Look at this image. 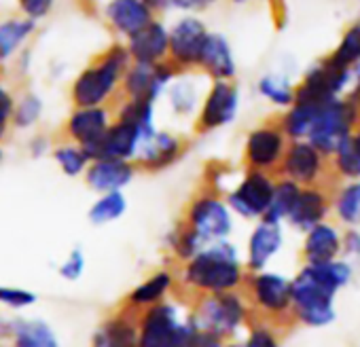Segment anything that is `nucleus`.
<instances>
[{
    "label": "nucleus",
    "mask_w": 360,
    "mask_h": 347,
    "mask_svg": "<svg viewBox=\"0 0 360 347\" xmlns=\"http://www.w3.org/2000/svg\"><path fill=\"white\" fill-rule=\"evenodd\" d=\"M356 269L345 258L303 265L292 277L290 322L305 328H326L337 322V294L352 284Z\"/></svg>",
    "instance_id": "f257e3e1"
},
{
    "label": "nucleus",
    "mask_w": 360,
    "mask_h": 347,
    "mask_svg": "<svg viewBox=\"0 0 360 347\" xmlns=\"http://www.w3.org/2000/svg\"><path fill=\"white\" fill-rule=\"evenodd\" d=\"M178 288L191 292V296L221 294L244 290L248 269L238 246L231 240L214 242L202 248L191 261L180 265Z\"/></svg>",
    "instance_id": "f03ea898"
},
{
    "label": "nucleus",
    "mask_w": 360,
    "mask_h": 347,
    "mask_svg": "<svg viewBox=\"0 0 360 347\" xmlns=\"http://www.w3.org/2000/svg\"><path fill=\"white\" fill-rule=\"evenodd\" d=\"M189 309L200 330L210 332L225 343L238 339L255 320L244 290L195 296Z\"/></svg>",
    "instance_id": "7ed1b4c3"
},
{
    "label": "nucleus",
    "mask_w": 360,
    "mask_h": 347,
    "mask_svg": "<svg viewBox=\"0 0 360 347\" xmlns=\"http://www.w3.org/2000/svg\"><path fill=\"white\" fill-rule=\"evenodd\" d=\"M198 332L191 309L174 299L138 313V347H189Z\"/></svg>",
    "instance_id": "20e7f679"
},
{
    "label": "nucleus",
    "mask_w": 360,
    "mask_h": 347,
    "mask_svg": "<svg viewBox=\"0 0 360 347\" xmlns=\"http://www.w3.org/2000/svg\"><path fill=\"white\" fill-rule=\"evenodd\" d=\"M131 60L127 49L123 45H112L94 66L85 68L75 79L70 87L75 108L108 106Z\"/></svg>",
    "instance_id": "39448f33"
},
{
    "label": "nucleus",
    "mask_w": 360,
    "mask_h": 347,
    "mask_svg": "<svg viewBox=\"0 0 360 347\" xmlns=\"http://www.w3.org/2000/svg\"><path fill=\"white\" fill-rule=\"evenodd\" d=\"M290 277L274 269L248 273L244 284V294L250 303L252 315L274 324L276 328L290 322Z\"/></svg>",
    "instance_id": "423d86ee"
},
{
    "label": "nucleus",
    "mask_w": 360,
    "mask_h": 347,
    "mask_svg": "<svg viewBox=\"0 0 360 347\" xmlns=\"http://www.w3.org/2000/svg\"><path fill=\"white\" fill-rule=\"evenodd\" d=\"M180 221L193 233H198L206 246L229 240L236 227V216L231 214L223 193L210 187H204L191 197Z\"/></svg>",
    "instance_id": "0eeeda50"
},
{
    "label": "nucleus",
    "mask_w": 360,
    "mask_h": 347,
    "mask_svg": "<svg viewBox=\"0 0 360 347\" xmlns=\"http://www.w3.org/2000/svg\"><path fill=\"white\" fill-rule=\"evenodd\" d=\"M358 121H360V110L354 96L349 100H341V98L330 100L324 106H320L311 131L307 136V142L330 159L345 142H349Z\"/></svg>",
    "instance_id": "6e6552de"
},
{
    "label": "nucleus",
    "mask_w": 360,
    "mask_h": 347,
    "mask_svg": "<svg viewBox=\"0 0 360 347\" xmlns=\"http://www.w3.org/2000/svg\"><path fill=\"white\" fill-rule=\"evenodd\" d=\"M276 176L290 181L297 187H316V185L333 187L335 185L328 157H324L307 140L288 142Z\"/></svg>",
    "instance_id": "1a4fd4ad"
},
{
    "label": "nucleus",
    "mask_w": 360,
    "mask_h": 347,
    "mask_svg": "<svg viewBox=\"0 0 360 347\" xmlns=\"http://www.w3.org/2000/svg\"><path fill=\"white\" fill-rule=\"evenodd\" d=\"M274 187H276L274 174L246 169L244 176L223 197L233 216L257 223V221L265 218V214L269 210Z\"/></svg>",
    "instance_id": "9d476101"
},
{
    "label": "nucleus",
    "mask_w": 360,
    "mask_h": 347,
    "mask_svg": "<svg viewBox=\"0 0 360 347\" xmlns=\"http://www.w3.org/2000/svg\"><path fill=\"white\" fill-rule=\"evenodd\" d=\"M288 138L280 129L278 121L261 123L255 129L248 131L244 140V163L246 169L278 174V167L282 163V157L286 152Z\"/></svg>",
    "instance_id": "9b49d317"
},
{
    "label": "nucleus",
    "mask_w": 360,
    "mask_h": 347,
    "mask_svg": "<svg viewBox=\"0 0 360 347\" xmlns=\"http://www.w3.org/2000/svg\"><path fill=\"white\" fill-rule=\"evenodd\" d=\"M176 79V66L167 62L159 64H138L131 62L123 74L121 87L125 100H148L157 104V100L167 91V87Z\"/></svg>",
    "instance_id": "f8f14e48"
},
{
    "label": "nucleus",
    "mask_w": 360,
    "mask_h": 347,
    "mask_svg": "<svg viewBox=\"0 0 360 347\" xmlns=\"http://www.w3.org/2000/svg\"><path fill=\"white\" fill-rule=\"evenodd\" d=\"M349 81V70L339 68L326 60L307 70L301 85L295 87V102L322 106L330 100H337Z\"/></svg>",
    "instance_id": "ddd939ff"
},
{
    "label": "nucleus",
    "mask_w": 360,
    "mask_h": 347,
    "mask_svg": "<svg viewBox=\"0 0 360 347\" xmlns=\"http://www.w3.org/2000/svg\"><path fill=\"white\" fill-rule=\"evenodd\" d=\"M240 110V89L231 81H212L200 112H198V131L208 133L221 127H227L236 121Z\"/></svg>",
    "instance_id": "4468645a"
},
{
    "label": "nucleus",
    "mask_w": 360,
    "mask_h": 347,
    "mask_svg": "<svg viewBox=\"0 0 360 347\" xmlns=\"http://www.w3.org/2000/svg\"><path fill=\"white\" fill-rule=\"evenodd\" d=\"M208 28L198 18H183L167 30V53L176 68H193L200 62L204 43L208 39Z\"/></svg>",
    "instance_id": "2eb2a0df"
},
{
    "label": "nucleus",
    "mask_w": 360,
    "mask_h": 347,
    "mask_svg": "<svg viewBox=\"0 0 360 347\" xmlns=\"http://www.w3.org/2000/svg\"><path fill=\"white\" fill-rule=\"evenodd\" d=\"M284 225L261 218L255 223L252 231L246 240V252H244V265L248 273L269 269L271 261L282 252L284 248Z\"/></svg>",
    "instance_id": "dca6fc26"
},
{
    "label": "nucleus",
    "mask_w": 360,
    "mask_h": 347,
    "mask_svg": "<svg viewBox=\"0 0 360 347\" xmlns=\"http://www.w3.org/2000/svg\"><path fill=\"white\" fill-rule=\"evenodd\" d=\"M185 148H187V144L178 133L165 131V129H155L153 133H148L142 140L134 163L142 171H150V174L163 171L180 161V157L185 155Z\"/></svg>",
    "instance_id": "f3484780"
},
{
    "label": "nucleus",
    "mask_w": 360,
    "mask_h": 347,
    "mask_svg": "<svg viewBox=\"0 0 360 347\" xmlns=\"http://www.w3.org/2000/svg\"><path fill=\"white\" fill-rule=\"evenodd\" d=\"M112 119L115 117L108 106L75 108L64 123V136L66 140L83 146L87 155H91V150L100 144V140L108 131Z\"/></svg>",
    "instance_id": "a211bd4d"
},
{
    "label": "nucleus",
    "mask_w": 360,
    "mask_h": 347,
    "mask_svg": "<svg viewBox=\"0 0 360 347\" xmlns=\"http://www.w3.org/2000/svg\"><path fill=\"white\" fill-rule=\"evenodd\" d=\"M333 187H328V185L301 187L284 223L288 227H292L295 231H301V233H307L311 227L326 223L330 216V191H333Z\"/></svg>",
    "instance_id": "6ab92c4d"
},
{
    "label": "nucleus",
    "mask_w": 360,
    "mask_h": 347,
    "mask_svg": "<svg viewBox=\"0 0 360 347\" xmlns=\"http://www.w3.org/2000/svg\"><path fill=\"white\" fill-rule=\"evenodd\" d=\"M136 176H138L136 163L121 161V159H91L83 174L85 185L98 195L125 191Z\"/></svg>",
    "instance_id": "aec40b11"
},
{
    "label": "nucleus",
    "mask_w": 360,
    "mask_h": 347,
    "mask_svg": "<svg viewBox=\"0 0 360 347\" xmlns=\"http://www.w3.org/2000/svg\"><path fill=\"white\" fill-rule=\"evenodd\" d=\"M176 290H180L176 271H172L167 267H161V269L148 273L140 284H136L125 294L123 307L134 311V313H140V311H144V309H148L153 305H159V303L167 301L169 296H174Z\"/></svg>",
    "instance_id": "412c9836"
},
{
    "label": "nucleus",
    "mask_w": 360,
    "mask_h": 347,
    "mask_svg": "<svg viewBox=\"0 0 360 347\" xmlns=\"http://www.w3.org/2000/svg\"><path fill=\"white\" fill-rule=\"evenodd\" d=\"M153 133V131H150ZM148 133H144L140 127L121 121V119H112L108 131L104 133V138L100 140V144L91 150V159H121V161H136V155L140 150L142 140Z\"/></svg>",
    "instance_id": "4be33fe9"
},
{
    "label": "nucleus",
    "mask_w": 360,
    "mask_h": 347,
    "mask_svg": "<svg viewBox=\"0 0 360 347\" xmlns=\"http://www.w3.org/2000/svg\"><path fill=\"white\" fill-rule=\"evenodd\" d=\"M341 235L343 231L339 229V225L330 221L320 223L311 227L307 233H303V265H322L341 258Z\"/></svg>",
    "instance_id": "5701e85b"
},
{
    "label": "nucleus",
    "mask_w": 360,
    "mask_h": 347,
    "mask_svg": "<svg viewBox=\"0 0 360 347\" xmlns=\"http://www.w3.org/2000/svg\"><path fill=\"white\" fill-rule=\"evenodd\" d=\"M89 347H138V313L121 307L94 330Z\"/></svg>",
    "instance_id": "b1692460"
},
{
    "label": "nucleus",
    "mask_w": 360,
    "mask_h": 347,
    "mask_svg": "<svg viewBox=\"0 0 360 347\" xmlns=\"http://www.w3.org/2000/svg\"><path fill=\"white\" fill-rule=\"evenodd\" d=\"M129 60L138 64H159L167 55V30L159 22H150L127 39Z\"/></svg>",
    "instance_id": "393cba45"
},
{
    "label": "nucleus",
    "mask_w": 360,
    "mask_h": 347,
    "mask_svg": "<svg viewBox=\"0 0 360 347\" xmlns=\"http://www.w3.org/2000/svg\"><path fill=\"white\" fill-rule=\"evenodd\" d=\"M9 347H62L56 328L43 317H11Z\"/></svg>",
    "instance_id": "a878e982"
},
{
    "label": "nucleus",
    "mask_w": 360,
    "mask_h": 347,
    "mask_svg": "<svg viewBox=\"0 0 360 347\" xmlns=\"http://www.w3.org/2000/svg\"><path fill=\"white\" fill-rule=\"evenodd\" d=\"M106 20L127 39L153 22V11L144 0H110L106 5Z\"/></svg>",
    "instance_id": "bb28decb"
},
{
    "label": "nucleus",
    "mask_w": 360,
    "mask_h": 347,
    "mask_svg": "<svg viewBox=\"0 0 360 347\" xmlns=\"http://www.w3.org/2000/svg\"><path fill=\"white\" fill-rule=\"evenodd\" d=\"M198 66L212 81H231L236 77V60L227 39L221 34H208Z\"/></svg>",
    "instance_id": "cd10ccee"
},
{
    "label": "nucleus",
    "mask_w": 360,
    "mask_h": 347,
    "mask_svg": "<svg viewBox=\"0 0 360 347\" xmlns=\"http://www.w3.org/2000/svg\"><path fill=\"white\" fill-rule=\"evenodd\" d=\"M330 214L345 229H360V181L339 183L330 191Z\"/></svg>",
    "instance_id": "c85d7f7f"
},
{
    "label": "nucleus",
    "mask_w": 360,
    "mask_h": 347,
    "mask_svg": "<svg viewBox=\"0 0 360 347\" xmlns=\"http://www.w3.org/2000/svg\"><path fill=\"white\" fill-rule=\"evenodd\" d=\"M163 248L167 250V254L178 263L183 265L187 261H191L202 248H206V244L198 237V233H193L183 221H178L174 227L167 229V233L163 235Z\"/></svg>",
    "instance_id": "c756f323"
},
{
    "label": "nucleus",
    "mask_w": 360,
    "mask_h": 347,
    "mask_svg": "<svg viewBox=\"0 0 360 347\" xmlns=\"http://www.w3.org/2000/svg\"><path fill=\"white\" fill-rule=\"evenodd\" d=\"M127 208H129V204H127V197L123 191L104 193L94 199V204L89 206V212H87V218L94 227H106V225L123 218Z\"/></svg>",
    "instance_id": "7c9ffc66"
},
{
    "label": "nucleus",
    "mask_w": 360,
    "mask_h": 347,
    "mask_svg": "<svg viewBox=\"0 0 360 347\" xmlns=\"http://www.w3.org/2000/svg\"><path fill=\"white\" fill-rule=\"evenodd\" d=\"M51 159L56 161V165L60 167V171L68 178H79L85 174L87 165H89V155L83 146L70 142V140H64V142H58L53 148H51Z\"/></svg>",
    "instance_id": "2f4dec72"
},
{
    "label": "nucleus",
    "mask_w": 360,
    "mask_h": 347,
    "mask_svg": "<svg viewBox=\"0 0 360 347\" xmlns=\"http://www.w3.org/2000/svg\"><path fill=\"white\" fill-rule=\"evenodd\" d=\"M32 20H9L0 24V62H7L32 34Z\"/></svg>",
    "instance_id": "473e14b6"
},
{
    "label": "nucleus",
    "mask_w": 360,
    "mask_h": 347,
    "mask_svg": "<svg viewBox=\"0 0 360 347\" xmlns=\"http://www.w3.org/2000/svg\"><path fill=\"white\" fill-rule=\"evenodd\" d=\"M225 347H282L280 334L274 324L263 320H252L242 339L227 341Z\"/></svg>",
    "instance_id": "72a5a7b5"
},
{
    "label": "nucleus",
    "mask_w": 360,
    "mask_h": 347,
    "mask_svg": "<svg viewBox=\"0 0 360 347\" xmlns=\"http://www.w3.org/2000/svg\"><path fill=\"white\" fill-rule=\"evenodd\" d=\"M330 174L333 178L341 183L360 181V152L352 142H345L330 159Z\"/></svg>",
    "instance_id": "f704fd0d"
},
{
    "label": "nucleus",
    "mask_w": 360,
    "mask_h": 347,
    "mask_svg": "<svg viewBox=\"0 0 360 347\" xmlns=\"http://www.w3.org/2000/svg\"><path fill=\"white\" fill-rule=\"evenodd\" d=\"M115 119L127 121V123L140 127L144 133H150V131L157 129V125H155V104L148 102V100H125L119 106Z\"/></svg>",
    "instance_id": "c9c22d12"
},
{
    "label": "nucleus",
    "mask_w": 360,
    "mask_h": 347,
    "mask_svg": "<svg viewBox=\"0 0 360 347\" xmlns=\"http://www.w3.org/2000/svg\"><path fill=\"white\" fill-rule=\"evenodd\" d=\"M299 189L301 187H297L295 183L276 176V187H274L271 204H269V210H267L265 218L284 225V221H286V216H288V212H290V208H292V204L297 199Z\"/></svg>",
    "instance_id": "e433bc0d"
},
{
    "label": "nucleus",
    "mask_w": 360,
    "mask_h": 347,
    "mask_svg": "<svg viewBox=\"0 0 360 347\" xmlns=\"http://www.w3.org/2000/svg\"><path fill=\"white\" fill-rule=\"evenodd\" d=\"M169 106L178 117H189L198 110V87L187 79H174L167 87Z\"/></svg>",
    "instance_id": "4c0bfd02"
},
{
    "label": "nucleus",
    "mask_w": 360,
    "mask_h": 347,
    "mask_svg": "<svg viewBox=\"0 0 360 347\" xmlns=\"http://www.w3.org/2000/svg\"><path fill=\"white\" fill-rule=\"evenodd\" d=\"M45 112V104L41 100V96L37 93H24L15 106H13V117H11V127L18 129H32Z\"/></svg>",
    "instance_id": "58836bf2"
},
{
    "label": "nucleus",
    "mask_w": 360,
    "mask_h": 347,
    "mask_svg": "<svg viewBox=\"0 0 360 347\" xmlns=\"http://www.w3.org/2000/svg\"><path fill=\"white\" fill-rule=\"evenodd\" d=\"M259 93L280 108H290L295 104V87L284 79L276 74H267L259 81Z\"/></svg>",
    "instance_id": "ea45409f"
},
{
    "label": "nucleus",
    "mask_w": 360,
    "mask_h": 347,
    "mask_svg": "<svg viewBox=\"0 0 360 347\" xmlns=\"http://www.w3.org/2000/svg\"><path fill=\"white\" fill-rule=\"evenodd\" d=\"M330 64L349 70L356 62H360V26H354L345 32L337 51L328 58Z\"/></svg>",
    "instance_id": "a19ab883"
},
{
    "label": "nucleus",
    "mask_w": 360,
    "mask_h": 347,
    "mask_svg": "<svg viewBox=\"0 0 360 347\" xmlns=\"http://www.w3.org/2000/svg\"><path fill=\"white\" fill-rule=\"evenodd\" d=\"M37 303H39V294L34 290L22 288V286L0 284V305L3 307L13 309V311H22V309H28Z\"/></svg>",
    "instance_id": "79ce46f5"
},
{
    "label": "nucleus",
    "mask_w": 360,
    "mask_h": 347,
    "mask_svg": "<svg viewBox=\"0 0 360 347\" xmlns=\"http://www.w3.org/2000/svg\"><path fill=\"white\" fill-rule=\"evenodd\" d=\"M85 269H87V256L81 248H72L64 261L58 265V275L64 280V282H79L83 275H85Z\"/></svg>",
    "instance_id": "37998d69"
},
{
    "label": "nucleus",
    "mask_w": 360,
    "mask_h": 347,
    "mask_svg": "<svg viewBox=\"0 0 360 347\" xmlns=\"http://www.w3.org/2000/svg\"><path fill=\"white\" fill-rule=\"evenodd\" d=\"M341 258L354 269L360 265V229H345L341 235Z\"/></svg>",
    "instance_id": "c03bdc74"
},
{
    "label": "nucleus",
    "mask_w": 360,
    "mask_h": 347,
    "mask_svg": "<svg viewBox=\"0 0 360 347\" xmlns=\"http://www.w3.org/2000/svg\"><path fill=\"white\" fill-rule=\"evenodd\" d=\"M13 106H15V100L13 96L7 91L0 98V142H3L9 133V127H11V117H13Z\"/></svg>",
    "instance_id": "a18cd8bd"
},
{
    "label": "nucleus",
    "mask_w": 360,
    "mask_h": 347,
    "mask_svg": "<svg viewBox=\"0 0 360 347\" xmlns=\"http://www.w3.org/2000/svg\"><path fill=\"white\" fill-rule=\"evenodd\" d=\"M53 3H56V0H20V5H22L24 13H26L28 20H32V22L45 18V15L51 11Z\"/></svg>",
    "instance_id": "49530a36"
},
{
    "label": "nucleus",
    "mask_w": 360,
    "mask_h": 347,
    "mask_svg": "<svg viewBox=\"0 0 360 347\" xmlns=\"http://www.w3.org/2000/svg\"><path fill=\"white\" fill-rule=\"evenodd\" d=\"M51 148H53L51 140H49L47 136H43V133L32 136L30 142H28V155H30L32 159H41V157H45V155H51Z\"/></svg>",
    "instance_id": "de8ad7c7"
},
{
    "label": "nucleus",
    "mask_w": 360,
    "mask_h": 347,
    "mask_svg": "<svg viewBox=\"0 0 360 347\" xmlns=\"http://www.w3.org/2000/svg\"><path fill=\"white\" fill-rule=\"evenodd\" d=\"M189 347H225V341L219 339V336H214V334H210V332L200 330L193 336V341L189 343Z\"/></svg>",
    "instance_id": "09e8293b"
},
{
    "label": "nucleus",
    "mask_w": 360,
    "mask_h": 347,
    "mask_svg": "<svg viewBox=\"0 0 360 347\" xmlns=\"http://www.w3.org/2000/svg\"><path fill=\"white\" fill-rule=\"evenodd\" d=\"M214 0H172V5L185 11H204L208 9Z\"/></svg>",
    "instance_id": "8fccbe9b"
},
{
    "label": "nucleus",
    "mask_w": 360,
    "mask_h": 347,
    "mask_svg": "<svg viewBox=\"0 0 360 347\" xmlns=\"http://www.w3.org/2000/svg\"><path fill=\"white\" fill-rule=\"evenodd\" d=\"M11 341V317L0 313V347H9Z\"/></svg>",
    "instance_id": "3c124183"
},
{
    "label": "nucleus",
    "mask_w": 360,
    "mask_h": 347,
    "mask_svg": "<svg viewBox=\"0 0 360 347\" xmlns=\"http://www.w3.org/2000/svg\"><path fill=\"white\" fill-rule=\"evenodd\" d=\"M144 3H146L148 9L153 11V9H165V7H169V5H172V0H144Z\"/></svg>",
    "instance_id": "603ef678"
},
{
    "label": "nucleus",
    "mask_w": 360,
    "mask_h": 347,
    "mask_svg": "<svg viewBox=\"0 0 360 347\" xmlns=\"http://www.w3.org/2000/svg\"><path fill=\"white\" fill-rule=\"evenodd\" d=\"M349 142H352V144L356 146V150L360 152V121H358V125H356V129H354V133H352Z\"/></svg>",
    "instance_id": "864d4df0"
},
{
    "label": "nucleus",
    "mask_w": 360,
    "mask_h": 347,
    "mask_svg": "<svg viewBox=\"0 0 360 347\" xmlns=\"http://www.w3.org/2000/svg\"><path fill=\"white\" fill-rule=\"evenodd\" d=\"M7 91H9V89H5L3 83H0V98H3V93H7Z\"/></svg>",
    "instance_id": "5fc2aeb1"
},
{
    "label": "nucleus",
    "mask_w": 360,
    "mask_h": 347,
    "mask_svg": "<svg viewBox=\"0 0 360 347\" xmlns=\"http://www.w3.org/2000/svg\"><path fill=\"white\" fill-rule=\"evenodd\" d=\"M3 159H5V150H3V146H0V163H3Z\"/></svg>",
    "instance_id": "6e6d98bb"
},
{
    "label": "nucleus",
    "mask_w": 360,
    "mask_h": 347,
    "mask_svg": "<svg viewBox=\"0 0 360 347\" xmlns=\"http://www.w3.org/2000/svg\"><path fill=\"white\" fill-rule=\"evenodd\" d=\"M236 3H244V0H236Z\"/></svg>",
    "instance_id": "4d7b16f0"
}]
</instances>
